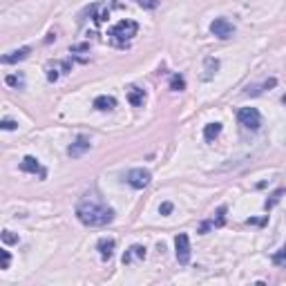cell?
<instances>
[{"instance_id": "6da1fadb", "label": "cell", "mask_w": 286, "mask_h": 286, "mask_svg": "<svg viewBox=\"0 0 286 286\" xmlns=\"http://www.w3.org/2000/svg\"><path fill=\"white\" fill-rule=\"evenodd\" d=\"M76 217L81 219V224L85 226H108L114 221V210L110 206H105L99 197L92 192L85 195L76 204Z\"/></svg>"}, {"instance_id": "7a4b0ae2", "label": "cell", "mask_w": 286, "mask_h": 286, "mask_svg": "<svg viewBox=\"0 0 286 286\" xmlns=\"http://www.w3.org/2000/svg\"><path fill=\"white\" fill-rule=\"evenodd\" d=\"M137 31H139V25H137L135 20H121L117 22V25L110 29V36H112L114 40H130L132 36H137Z\"/></svg>"}, {"instance_id": "3957f363", "label": "cell", "mask_w": 286, "mask_h": 286, "mask_svg": "<svg viewBox=\"0 0 286 286\" xmlns=\"http://www.w3.org/2000/svg\"><path fill=\"white\" fill-rule=\"evenodd\" d=\"M239 126H244L246 130H260L262 126V114L255 108H242L237 114Z\"/></svg>"}, {"instance_id": "277c9868", "label": "cell", "mask_w": 286, "mask_h": 286, "mask_svg": "<svg viewBox=\"0 0 286 286\" xmlns=\"http://www.w3.org/2000/svg\"><path fill=\"white\" fill-rule=\"evenodd\" d=\"M150 179H152V174H150V170H145V168H132L130 172L126 174V181L130 183L132 188H137V190H143V188L150 183Z\"/></svg>"}, {"instance_id": "5b68a950", "label": "cell", "mask_w": 286, "mask_h": 286, "mask_svg": "<svg viewBox=\"0 0 286 286\" xmlns=\"http://www.w3.org/2000/svg\"><path fill=\"white\" fill-rule=\"evenodd\" d=\"M210 34L217 36V38H221V40H226L235 34V25L230 20H226V18H215V20L210 22Z\"/></svg>"}, {"instance_id": "8992f818", "label": "cell", "mask_w": 286, "mask_h": 286, "mask_svg": "<svg viewBox=\"0 0 286 286\" xmlns=\"http://www.w3.org/2000/svg\"><path fill=\"white\" fill-rule=\"evenodd\" d=\"M174 248H177V260L179 264L186 266L190 262V239H188L186 233H179L174 237Z\"/></svg>"}, {"instance_id": "52a82bcc", "label": "cell", "mask_w": 286, "mask_h": 286, "mask_svg": "<svg viewBox=\"0 0 286 286\" xmlns=\"http://www.w3.org/2000/svg\"><path fill=\"white\" fill-rule=\"evenodd\" d=\"M90 145H92V143H90V137L78 135L76 141H74L72 145H70V150H67V154H70L72 159H78V156H83L87 150H90Z\"/></svg>"}, {"instance_id": "ba28073f", "label": "cell", "mask_w": 286, "mask_h": 286, "mask_svg": "<svg viewBox=\"0 0 286 286\" xmlns=\"http://www.w3.org/2000/svg\"><path fill=\"white\" fill-rule=\"evenodd\" d=\"M31 54V47H20V49H13V52L4 54L2 56V63L4 65H11V63H18V61H25L27 56Z\"/></svg>"}, {"instance_id": "9c48e42d", "label": "cell", "mask_w": 286, "mask_h": 286, "mask_svg": "<svg viewBox=\"0 0 286 286\" xmlns=\"http://www.w3.org/2000/svg\"><path fill=\"white\" fill-rule=\"evenodd\" d=\"M20 170L22 172H31V174H45V170L40 168L36 156H25V159L20 161Z\"/></svg>"}, {"instance_id": "30bf717a", "label": "cell", "mask_w": 286, "mask_h": 286, "mask_svg": "<svg viewBox=\"0 0 286 286\" xmlns=\"http://www.w3.org/2000/svg\"><path fill=\"white\" fill-rule=\"evenodd\" d=\"M94 108L101 110V112H110V110L117 108V99H114V96H108V94H101L94 99Z\"/></svg>"}, {"instance_id": "8fae6325", "label": "cell", "mask_w": 286, "mask_h": 286, "mask_svg": "<svg viewBox=\"0 0 286 286\" xmlns=\"http://www.w3.org/2000/svg\"><path fill=\"white\" fill-rule=\"evenodd\" d=\"M96 248H99V253H101L103 260H110L112 253H114V239L112 237H101L99 244H96Z\"/></svg>"}, {"instance_id": "7c38bea8", "label": "cell", "mask_w": 286, "mask_h": 286, "mask_svg": "<svg viewBox=\"0 0 286 286\" xmlns=\"http://www.w3.org/2000/svg\"><path fill=\"white\" fill-rule=\"evenodd\" d=\"M128 101H130V105H135V108H141L143 101H145V92H143L141 87L132 85L130 90H128Z\"/></svg>"}, {"instance_id": "4fadbf2b", "label": "cell", "mask_w": 286, "mask_h": 286, "mask_svg": "<svg viewBox=\"0 0 286 286\" xmlns=\"http://www.w3.org/2000/svg\"><path fill=\"white\" fill-rule=\"evenodd\" d=\"M135 257H139V260H145V246H139V244L130 246V248L126 251V255H123V264H130Z\"/></svg>"}, {"instance_id": "5bb4252c", "label": "cell", "mask_w": 286, "mask_h": 286, "mask_svg": "<svg viewBox=\"0 0 286 286\" xmlns=\"http://www.w3.org/2000/svg\"><path fill=\"white\" fill-rule=\"evenodd\" d=\"M219 70V61H217V58H213V56H208L204 61V74H201V78H204V81H210V78L215 76V72Z\"/></svg>"}, {"instance_id": "9a60e30c", "label": "cell", "mask_w": 286, "mask_h": 286, "mask_svg": "<svg viewBox=\"0 0 286 286\" xmlns=\"http://www.w3.org/2000/svg\"><path fill=\"white\" fill-rule=\"evenodd\" d=\"M219 135H221V123H208V126L204 128V139L208 143L215 141Z\"/></svg>"}, {"instance_id": "2e32d148", "label": "cell", "mask_w": 286, "mask_h": 286, "mask_svg": "<svg viewBox=\"0 0 286 286\" xmlns=\"http://www.w3.org/2000/svg\"><path fill=\"white\" fill-rule=\"evenodd\" d=\"M275 85H278V81H275V78H269L264 85H253V87H248L246 94H253V96H255V94H260V92H262V87H264V90H269V87H275Z\"/></svg>"}, {"instance_id": "e0dca14e", "label": "cell", "mask_w": 286, "mask_h": 286, "mask_svg": "<svg viewBox=\"0 0 286 286\" xmlns=\"http://www.w3.org/2000/svg\"><path fill=\"white\" fill-rule=\"evenodd\" d=\"M170 90H174V92H181V90H186V81H183V76H179V74H174V76L170 78Z\"/></svg>"}, {"instance_id": "ac0fdd59", "label": "cell", "mask_w": 286, "mask_h": 286, "mask_svg": "<svg viewBox=\"0 0 286 286\" xmlns=\"http://www.w3.org/2000/svg\"><path fill=\"white\" fill-rule=\"evenodd\" d=\"M4 83L7 85H11V87H25V78H22V74H18V76H13V74H9L7 78H4Z\"/></svg>"}, {"instance_id": "d6986e66", "label": "cell", "mask_w": 286, "mask_h": 286, "mask_svg": "<svg viewBox=\"0 0 286 286\" xmlns=\"http://www.w3.org/2000/svg\"><path fill=\"white\" fill-rule=\"evenodd\" d=\"M0 237H2V244H4V246H11V244H18V235H13L11 230H2V235H0Z\"/></svg>"}, {"instance_id": "ffe728a7", "label": "cell", "mask_w": 286, "mask_h": 286, "mask_svg": "<svg viewBox=\"0 0 286 286\" xmlns=\"http://www.w3.org/2000/svg\"><path fill=\"white\" fill-rule=\"evenodd\" d=\"M284 260H286V246H282L278 253L273 255V264H284Z\"/></svg>"}, {"instance_id": "44dd1931", "label": "cell", "mask_w": 286, "mask_h": 286, "mask_svg": "<svg viewBox=\"0 0 286 286\" xmlns=\"http://www.w3.org/2000/svg\"><path fill=\"white\" fill-rule=\"evenodd\" d=\"M143 9H156L159 7V0H137Z\"/></svg>"}, {"instance_id": "7402d4cb", "label": "cell", "mask_w": 286, "mask_h": 286, "mask_svg": "<svg viewBox=\"0 0 286 286\" xmlns=\"http://www.w3.org/2000/svg\"><path fill=\"white\" fill-rule=\"evenodd\" d=\"M16 126L18 123L11 121V119H2V121H0V128H2V130H16Z\"/></svg>"}, {"instance_id": "603a6c76", "label": "cell", "mask_w": 286, "mask_h": 286, "mask_svg": "<svg viewBox=\"0 0 286 286\" xmlns=\"http://www.w3.org/2000/svg\"><path fill=\"white\" fill-rule=\"evenodd\" d=\"M282 195H284V190H278V192H275V195H273V199H271V201H266V208H273V206L280 201V197H282Z\"/></svg>"}, {"instance_id": "cb8c5ba5", "label": "cell", "mask_w": 286, "mask_h": 286, "mask_svg": "<svg viewBox=\"0 0 286 286\" xmlns=\"http://www.w3.org/2000/svg\"><path fill=\"white\" fill-rule=\"evenodd\" d=\"M159 213L161 215H170V213H172V204H170V201H163V204L159 206Z\"/></svg>"}, {"instance_id": "d4e9b609", "label": "cell", "mask_w": 286, "mask_h": 286, "mask_svg": "<svg viewBox=\"0 0 286 286\" xmlns=\"http://www.w3.org/2000/svg\"><path fill=\"white\" fill-rule=\"evenodd\" d=\"M9 264H11V255L9 251H2V269H9Z\"/></svg>"}, {"instance_id": "484cf974", "label": "cell", "mask_w": 286, "mask_h": 286, "mask_svg": "<svg viewBox=\"0 0 286 286\" xmlns=\"http://www.w3.org/2000/svg\"><path fill=\"white\" fill-rule=\"evenodd\" d=\"M47 78H49V81H56V78H58V72H56V70H49Z\"/></svg>"}, {"instance_id": "4316f807", "label": "cell", "mask_w": 286, "mask_h": 286, "mask_svg": "<svg viewBox=\"0 0 286 286\" xmlns=\"http://www.w3.org/2000/svg\"><path fill=\"white\" fill-rule=\"evenodd\" d=\"M282 101H284V103H286V96H284V99H282Z\"/></svg>"}]
</instances>
